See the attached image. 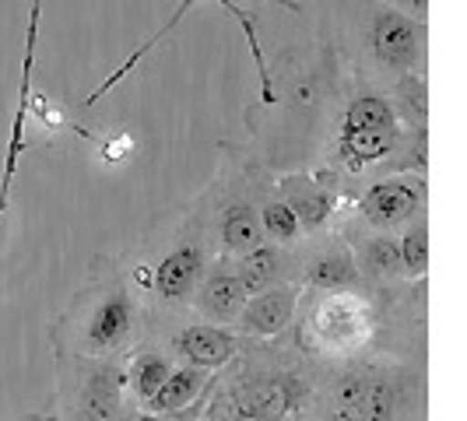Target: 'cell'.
<instances>
[{
  "label": "cell",
  "instance_id": "cell-1",
  "mask_svg": "<svg viewBox=\"0 0 467 421\" xmlns=\"http://www.w3.org/2000/svg\"><path fill=\"white\" fill-rule=\"evenodd\" d=\"M425 281L400 284L383 341L358 358L317 365L303 421H425Z\"/></svg>",
  "mask_w": 467,
  "mask_h": 421
},
{
  "label": "cell",
  "instance_id": "cell-2",
  "mask_svg": "<svg viewBox=\"0 0 467 421\" xmlns=\"http://www.w3.org/2000/svg\"><path fill=\"white\" fill-rule=\"evenodd\" d=\"M317 365L292 334L246 341L225 369L211 375L208 404L197 421H303Z\"/></svg>",
  "mask_w": 467,
  "mask_h": 421
},
{
  "label": "cell",
  "instance_id": "cell-3",
  "mask_svg": "<svg viewBox=\"0 0 467 421\" xmlns=\"http://www.w3.org/2000/svg\"><path fill=\"white\" fill-rule=\"evenodd\" d=\"M327 43L351 77L394 85L398 77H425L429 25L387 7L383 0H327Z\"/></svg>",
  "mask_w": 467,
  "mask_h": 421
},
{
  "label": "cell",
  "instance_id": "cell-4",
  "mask_svg": "<svg viewBox=\"0 0 467 421\" xmlns=\"http://www.w3.org/2000/svg\"><path fill=\"white\" fill-rule=\"evenodd\" d=\"M144 334V303L127 267L95 257L85 284L49 327V348L81 358H123Z\"/></svg>",
  "mask_w": 467,
  "mask_h": 421
},
{
  "label": "cell",
  "instance_id": "cell-5",
  "mask_svg": "<svg viewBox=\"0 0 467 421\" xmlns=\"http://www.w3.org/2000/svg\"><path fill=\"white\" fill-rule=\"evenodd\" d=\"M214 257L218 253L204 232V221L190 200L176 218H169L159 232L140 242L138 257L123 263L144 303V320L190 313V299Z\"/></svg>",
  "mask_w": 467,
  "mask_h": 421
},
{
  "label": "cell",
  "instance_id": "cell-6",
  "mask_svg": "<svg viewBox=\"0 0 467 421\" xmlns=\"http://www.w3.org/2000/svg\"><path fill=\"white\" fill-rule=\"evenodd\" d=\"M390 313H394V288L303 292L288 334L313 365H334L376 348L390 327Z\"/></svg>",
  "mask_w": 467,
  "mask_h": 421
},
{
  "label": "cell",
  "instance_id": "cell-7",
  "mask_svg": "<svg viewBox=\"0 0 467 421\" xmlns=\"http://www.w3.org/2000/svg\"><path fill=\"white\" fill-rule=\"evenodd\" d=\"M271 176L267 165L246 155L235 144H222V165L201 197H193V208L204 221L211 246L218 257H243L264 242L257 218V197L264 180Z\"/></svg>",
  "mask_w": 467,
  "mask_h": 421
},
{
  "label": "cell",
  "instance_id": "cell-8",
  "mask_svg": "<svg viewBox=\"0 0 467 421\" xmlns=\"http://www.w3.org/2000/svg\"><path fill=\"white\" fill-rule=\"evenodd\" d=\"M57 421H119L130 407L123 358H81L53 351Z\"/></svg>",
  "mask_w": 467,
  "mask_h": 421
},
{
  "label": "cell",
  "instance_id": "cell-9",
  "mask_svg": "<svg viewBox=\"0 0 467 421\" xmlns=\"http://www.w3.org/2000/svg\"><path fill=\"white\" fill-rule=\"evenodd\" d=\"M197 4H204V0H180V4H176V11L165 18V25H159V28H155V32H151V36H148V39H144V43H140V46L134 49V53H130V56H127V60H123L117 70H113V74H109V77H102V81H99V85L92 88V92L85 95V109H95V106H99L106 95L117 88L119 81H127V77L138 70L140 60H144L148 53H155V49L162 46L165 39H169V36H172V32L183 25V18H187V15L193 11V7H197ZM214 4H218L225 15H233L235 25L243 28V36H246V46H250V56H254V67H257V77H260V102H257V106H267V102H271V70H267V64H271V60L264 56V46H260V36H257V25H254V15H250L246 7H239L235 0H214ZM271 4H278V7L292 11V15H299V11H303V7H299V0H271Z\"/></svg>",
  "mask_w": 467,
  "mask_h": 421
},
{
  "label": "cell",
  "instance_id": "cell-10",
  "mask_svg": "<svg viewBox=\"0 0 467 421\" xmlns=\"http://www.w3.org/2000/svg\"><path fill=\"white\" fill-rule=\"evenodd\" d=\"M151 337L159 348L176 362V365H193L204 373H218L243 351V337L233 327H218L204 323L197 316H159V320H144V334Z\"/></svg>",
  "mask_w": 467,
  "mask_h": 421
},
{
  "label": "cell",
  "instance_id": "cell-11",
  "mask_svg": "<svg viewBox=\"0 0 467 421\" xmlns=\"http://www.w3.org/2000/svg\"><path fill=\"white\" fill-rule=\"evenodd\" d=\"M421 210H429V176L408 169L362 183L355 190L345 218L373 232H398Z\"/></svg>",
  "mask_w": 467,
  "mask_h": 421
},
{
  "label": "cell",
  "instance_id": "cell-12",
  "mask_svg": "<svg viewBox=\"0 0 467 421\" xmlns=\"http://www.w3.org/2000/svg\"><path fill=\"white\" fill-rule=\"evenodd\" d=\"M275 187L285 197V204L296 210L303 235L334 232L351 204L345 180L327 165H306V169L275 172Z\"/></svg>",
  "mask_w": 467,
  "mask_h": 421
},
{
  "label": "cell",
  "instance_id": "cell-13",
  "mask_svg": "<svg viewBox=\"0 0 467 421\" xmlns=\"http://www.w3.org/2000/svg\"><path fill=\"white\" fill-rule=\"evenodd\" d=\"M296 281L303 292H345V288H366L358 278V267L351 257L345 235L320 232L306 235L296 246Z\"/></svg>",
  "mask_w": 467,
  "mask_h": 421
},
{
  "label": "cell",
  "instance_id": "cell-14",
  "mask_svg": "<svg viewBox=\"0 0 467 421\" xmlns=\"http://www.w3.org/2000/svg\"><path fill=\"white\" fill-rule=\"evenodd\" d=\"M39 22H43V0L28 4V32H25L22 81H18V102L7 130V151H4V172H0V218L11 200V187L18 176V159L25 151V127H28V106H32V77H36V46H39Z\"/></svg>",
  "mask_w": 467,
  "mask_h": 421
},
{
  "label": "cell",
  "instance_id": "cell-15",
  "mask_svg": "<svg viewBox=\"0 0 467 421\" xmlns=\"http://www.w3.org/2000/svg\"><path fill=\"white\" fill-rule=\"evenodd\" d=\"M337 232L345 235V242L351 246L358 278H362V284L369 292H387V288L404 284L398 232H373V229H362V225H355L348 218L337 221Z\"/></svg>",
  "mask_w": 467,
  "mask_h": 421
},
{
  "label": "cell",
  "instance_id": "cell-16",
  "mask_svg": "<svg viewBox=\"0 0 467 421\" xmlns=\"http://www.w3.org/2000/svg\"><path fill=\"white\" fill-rule=\"evenodd\" d=\"M299 299H303V288L296 281L292 284H278V288H267V292H257V295H250L243 303L233 330L243 341H275V337L292 330Z\"/></svg>",
  "mask_w": 467,
  "mask_h": 421
},
{
  "label": "cell",
  "instance_id": "cell-17",
  "mask_svg": "<svg viewBox=\"0 0 467 421\" xmlns=\"http://www.w3.org/2000/svg\"><path fill=\"white\" fill-rule=\"evenodd\" d=\"M246 288L239 281L233 257H214L204 271V278L197 284L193 299H190V316L204 320V323H218V327H233L239 309L246 303Z\"/></svg>",
  "mask_w": 467,
  "mask_h": 421
},
{
  "label": "cell",
  "instance_id": "cell-18",
  "mask_svg": "<svg viewBox=\"0 0 467 421\" xmlns=\"http://www.w3.org/2000/svg\"><path fill=\"white\" fill-rule=\"evenodd\" d=\"M235 271H239L246 295H257V292L278 288V284H292L296 281V250L260 242L254 250H246L243 257H235Z\"/></svg>",
  "mask_w": 467,
  "mask_h": 421
},
{
  "label": "cell",
  "instance_id": "cell-19",
  "mask_svg": "<svg viewBox=\"0 0 467 421\" xmlns=\"http://www.w3.org/2000/svg\"><path fill=\"white\" fill-rule=\"evenodd\" d=\"M172 358L165 354L151 337H140L134 348L123 354V375H127V397L134 407H144L155 397V390L165 383V375L172 373Z\"/></svg>",
  "mask_w": 467,
  "mask_h": 421
},
{
  "label": "cell",
  "instance_id": "cell-20",
  "mask_svg": "<svg viewBox=\"0 0 467 421\" xmlns=\"http://www.w3.org/2000/svg\"><path fill=\"white\" fill-rule=\"evenodd\" d=\"M257 218H260V235L264 242H275V246H285V250H296L303 242V225L296 218V210L285 204V197L275 187V172L264 180L257 197Z\"/></svg>",
  "mask_w": 467,
  "mask_h": 421
},
{
  "label": "cell",
  "instance_id": "cell-21",
  "mask_svg": "<svg viewBox=\"0 0 467 421\" xmlns=\"http://www.w3.org/2000/svg\"><path fill=\"white\" fill-rule=\"evenodd\" d=\"M211 375L204 369H193V365H172V373L165 375V383L155 390V397L148 400L140 411L144 415H172V411H183L190 404L204 397V390L211 386Z\"/></svg>",
  "mask_w": 467,
  "mask_h": 421
},
{
  "label": "cell",
  "instance_id": "cell-22",
  "mask_svg": "<svg viewBox=\"0 0 467 421\" xmlns=\"http://www.w3.org/2000/svg\"><path fill=\"white\" fill-rule=\"evenodd\" d=\"M398 253L404 281H429V210L398 229Z\"/></svg>",
  "mask_w": 467,
  "mask_h": 421
},
{
  "label": "cell",
  "instance_id": "cell-23",
  "mask_svg": "<svg viewBox=\"0 0 467 421\" xmlns=\"http://www.w3.org/2000/svg\"><path fill=\"white\" fill-rule=\"evenodd\" d=\"M383 4L400 11V15H408V18H415V22L429 25V0H383Z\"/></svg>",
  "mask_w": 467,
  "mask_h": 421
},
{
  "label": "cell",
  "instance_id": "cell-24",
  "mask_svg": "<svg viewBox=\"0 0 467 421\" xmlns=\"http://www.w3.org/2000/svg\"><path fill=\"white\" fill-rule=\"evenodd\" d=\"M22 421H57V418H53V411H47V415L39 411V415H25Z\"/></svg>",
  "mask_w": 467,
  "mask_h": 421
}]
</instances>
